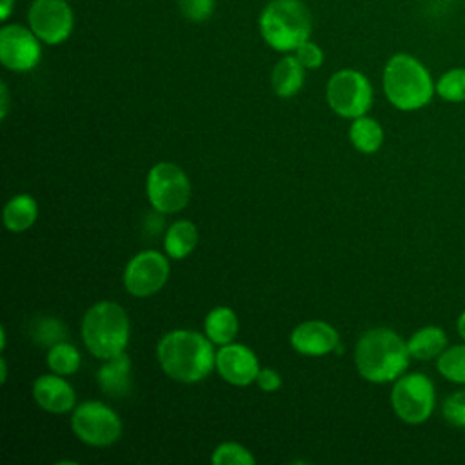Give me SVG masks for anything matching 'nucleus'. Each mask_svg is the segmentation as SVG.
<instances>
[{"instance_id":"obj_1","label":"nucleus","mask_w":465,"mask_h":465,"mask_svg":"<svg viewBox=\"0 0 465 465\" xmlns=\"http://www.w3.org/2000/svg\"><path fill=\"white\" fill-rule=\"evenodd\" d=\"M156 358L162 371L174 381L196 383L214 369L216 352L207 336L176 329L162 336L156 345Z\"/></svg>"},{"instance_id":"obj_2","label":"nucleus","mask_w":465,"mask_h":465,"mask_svg":"<svg viewBox=\"0 0 465 465\" xmlns=\"http://www.w3.org/2000/svg\"><path fill=\"white\" fill-rule=\"evenodd\" d=\"M411 354L407 341L387 327H374L361 334L354 349V363L360 376L372 383H387L398 380Z\"/></svg>"},{"instance_id":"obj_3","label":"nucleus","mask_w":465,"mask_h":465,"mask_svg":"<svg viewBox=\"0 0 465 465\" xmlns=\"http://www.w3.org/2000/svg\"><path fill=\"white\" fill-rule=\"evenodd\" d=\"M383 91L387 100L400 111L425 107L436 93L429 69L412 54H392L383 69Z\"/></svg>"},{"instance_id":"obj_4","label":"nucleus","mask_w":465,"mask_h":465,"mask_svg":"<svg viewBox=\"0 0 465 465\" xmlns=\"http://www.w3.org/2000/svg\"><path fill=\"white\" fill-rule=\"evenodd\" d=\"M258 27L263 42L280 53H291L309 40L312 16L302 0H271L260 13Z\"/></svg>"},{"instance_id":"obj_5","label":"nucleus","mask_w":465,"mask_h":465,"mask_svg":"<svg viewBox=\"0 0 465 465\" xmlns=\"http://www.w3.org/2000/svg\"><path fill=\"white\" fill-rule=\"evenodd\" d=\"M82 340L87 351L100 360L125 352L129 341L127 312L109 300L91 305L82 320Z\"/></svg>"},{"instance_id":"obj_6","label":"nucleus","mask_w":465,"mask_h":465,"mask_svg":"<svg viewBox=\"0 0 465 465\" xmlns=\"http://www.w3.org/2000/svg\"><path fill=\"white\" fill-rule=\"evenodd\" d=\"M391 405L401 421L409 425H420L427 421L434 411V383L421 372L401 374L398 380H394Z\"/></svg>"},{"instance_id":"obj_7","label":"nucleus","mask_w":465,"mask_h":465,"mask_svg":"<svg viewBox=\"0 0 465 465\" xmlns=\"http://www.w3.org/2000/svg\"><path fill=\"white\" fill-rule=\"evenodd\" d=\"M329 107L341 118L363 116L372 104V85L369 78L356 69L336 71L325 89Z\"/></svg>"},{"instance_id":"obj_8","label":"nucleus","mask_w":465,"mask_h":465,"mask_svg":"<svg viewBox=\"0 0 465 465\" xmlns=\"http://www.w3.org/2000/svg\"><path fill=\"white\" fill-rule=\"evenodd\" d=\"M74 436L91 447L113 445L122 436L120 416L102 401L91 400L74 407L71 416Z\"/></svg>"},{"instance_id":"obj_9","label":"nucleus","mask_w":465,"mask_h":465,"mask_svg":"<svg viewBox=\"0 0 465 465\" xmlns=\"http://www.w3.org/2000/svg\"><path fill=\"white\" fill-rule=\"evenodd\" d=\"M145 191L151 205L162 214L182 211L191 198L187 174L171 162H160L151 167Z\"/></svg>"},{"instance_id":"obj_10","label":"nucleus","mask_w":465,"mask_h":465,"mask_svg":"<svg viewBox=\"0 0 465 465\" xmlns=\"http://www.w3.org/2000/svg\"><path fill=\"white\" fill-rule=\"evenodd\" d=\"M27 25L47 45L65 42L74 27V15L65 0H33L27 11Z\"/></svg>"},{"instance_id":"obj_11","label":"nucleus","mask_w":465,"mask_h":465,"mask_svg":"<svg viewBox=\"0 0 465 465\" xmlns=\"http://www.w3.org/2000/svg\"><path fill=\"white\" fill-rule=\"evenodd\" d=\"M42 56V40L29 25L5 24L0 29V62L5 69L25 73L36 67Z\"/></svg>"},{"instance_id":"obj_12","label":"nucleus","mask_w":465,"mask_h":465,"mask_svg":"<svg viewBox=\"0 0 465 465\" xmlns=\"http://www.w3.org/2000/svg\"><path fill=\"white\" fill-rule=\"evenodd\" d=\"M169 278V262L158 251H142L129 260L124 271L125 291L136 298L156 294Z\"/></svg>"},{"instance_id":"obj_13","label":"nucleus","mask_w":465,"mask_h":465,"mask_svg":"<svg viewBox=\"0 0 465 465\" xmlns=\"http://www.w3.org/2000/svg\"><path fill=\"white\" fill-rule=\"evenodd\" d=\"M214 367L218 374L231 385L245 387L256 381L260 363L256 354L242 343H225L218 349Z\"/></svg>"},{"instance_id":"obj_14","label":"nucleus","mask_w":465,"mask_h":465,"mask_svg":"<svg viewBox=\"0 0 465 465\" xmlns=\"http://www.w3.org/2000/svg\"><path fill=\"white\" fill-rule=\"evenodd\" d=\"M291 345L300 354L323 356L340 347V336L327 322L307 320L291 332Z\"/></svg>"},{"instance_id":"obj_15","label":"nucleus","mask_w":465,"mask_h":465,"mask_svg":"<svg viewBox=\"0 0 465 465\" xmlns=\"http://www.w3.org/2000/svg\"><path fill=\"white\" fill-rule=\"evenodd\" d=\"M33 396L40 409L53 412V414H64L73 411L76 403L74 389L69 381L60 378V374H42L33 383Z\"/></svg>"},{"instance_id":"obj_16","label":"nucleus","mask_w":465,"mask_h":465,"mask_svg":"<svg viewBox=\"0 0 465 465\" xmlns=\"http://www.w3.org/2000/svg\"><path fill=\"white\" fill-rule=\"evenodd\" d=\"M98 387L107 396H125L131 389V360L125 352L104 360L96 372Z\"/></svg>"},{"instance_id":"obj_17","label":"nucleus","mask_w":465,"mask_h":465,"mask_svg":"<svg viewBox=\"0 0 465 465\" xmlns=\"http://www.w3.org/2000/svg\"><path fill=\"white\" fill-rule=\"evenodd\" d=\"M303 78H305V67L300 64V60L294 54H285L272 67L271 85L274 94L282 98H289L302 89Z\"/></svg>"},{"instance_id":"obj_18","label":"nucleus","mask_w":465,"mask_h":465,"mask_svg":"<svg viewBox=\"0 0 465 465\" xmlns=\"http://www.w3.org/2000/svg\"><path fill=\"white\" fill-rule=\"evenodd\" d=\"M407 349L411 358L416 360L438 358L447 349V334L436 325L421 327L407 340Z\"/></svg>"},{"instance_id":"obj_19","label":"nucleus","mask_w":465,"mask_h":465,"mask_svg":"<svg viewBox=\"0 0 465 465\" xmlns=\"http://www.w3.org/2000/svg\"><path fill=\"white\" fill-rule=\"evenodd\" d=\"M38 216L36 200L29 194H16L13 196L4 207V225L11 232H24L27 231Z\"/></svg>"},{"instance_id":"obj_20","label":"nucleus","mask_w":465,"mask_h":465,"mask_svg":"<svg viewBox=\"0 0 465 465\" xmlns=\"http://www.w3.org/2000/svg\"><path fill=\"white\" fill-rule=\"evenodd\" d=\"M203 331L205 336L216 345L231 343L238 332V318L229 307H214L203 320Z\"/></svg>"},{"instance_id":"obj_21","label":"nucleus","mask_w":465,"mask_h":465,"mask_svg":"<svg viewBox=\"0 0 465 465\" xmlns=\"http://www.w3.org/2000/svg\"><path fill=\"white\" fill-rule=\"evenodd\" d=\"M198 243V229L193 222L189 220H178L174 222L163 238V247L165 252L173 258V260H182L185 258L189 252H193V249Z\"/></svg>"},{"instance_id":"obj_22","label":"nucleus","mask_w":465,"mask_h":465,"mask_svg":"<svg viewBox=\"0 0 465 465\" xmlns=\"http://www.w3.org/2000/svg\"><path fill=\"white\" fill-rule=\"evenodd\" d=\"M349 138L358 151L371 154L381 147L383 129L374 118H369L363 114L358 118H352V124L349 129Z\"/></svg>"},{"instance_id":"obj_23","label":"nucleus","mask_w":465,"mask_h":465,"mask_svg":"<svg viewBox=\"0 0 465 465\" xmlns=\"http://www.w3.org/2000/svg\"><path fill=\"white\" fill-rule=\"evenodd\" d=\"M80 361L82 358L78 349L67 341H58L53 347H49L47 365L54 374H60V376L74 374L80 367Z\"/></svg>"},{"instance_id":"obj_24","label":"nucleus","mask_w":465,"mask_h":465,"mask_svg":"<svg viewBox=\"0 0 465 465\" xmlns=\"http://www.w3.org/2000/svg\"><path fill=\"white\" fill-rule=\"evenodd\" d=\"M438 372L454 383H465V343L447 347L436 358Z\"/></svg>"},{"instance_id":"obj_25","label":"nucleus","mask_w":465,"mask_h":465,"mask_svg":"<svg viewBox=\"0 0 465 465\" xmlns=\"http://www.w3.org/2000/svg\"><path fill=\"white\" fill-rule=\"evenodd\" d=\"M436 94L447 102H465V67L445 71L436 82Z\"/></svg>"},{"instance_id":"obj_26","label":"nucleus","mask_w":465,"mask_h":465,"mask_svg":"<svg viewBox=\"0 0 465 465\" xmlns=\"http://www.w3.org/2000/svg\"><path fill=\"white\" fill-rule=\"evenodd\" d=\"M214 465H254V456L236 441H223L220 443L211 456Z\"/></svg>"},{"instance_id":"obj_27","label":"nucleus","mask_w":465,"mask_h":465,"mask_svg":"<svg viewBox=\"0 0 465 465\" xmlns=\"http://www.w3.org/2000/svg\"><path fill=\"white\" fill-rule=\"evenodd\" d=\"M65 336H67V331L64 323L58 322L56 318H42L33 327V338L40 345L53 347L54 343L64 341Z\"/></svg>"},{"instance_id":"obj_28","label":"nucleus","mask_w":465,"mask_h":465,"mask_svg":"<svg viewBox=\"0 0 465 465\" xmlns=\"http://www.w3.org/2000/svg\"><path fill=\"white\" fill-rule=\"evenodd\" d=\"M441 412L449 425L465 429V389L450 392L443 401Z\"/></svg>"},{"instance_id":"obj_29","label":"nucleus","mask_w":465,"mask_h":465,"mask_svg":"<svg viewBox=\"0 0 465 465\" xmlns=\"http://www.w3.org/2000/svg\"><path fill=\"white\" fill-rule=\"evenodd\" d=\"M180 13L191 22H205L214 11V0H176Z\"/></svg>"},{"instance_id":"obj_30","label":"nucleus","mask_w":465,"mask_h":465,"mask_svg":"<svg viewBox=\"0 0 465 465\" xmlns=\"http://www.w3.org/2000/svg\"><path fill=\"white\" fill-rule=\"evenodd\" d=\"M294 56L305 69H318L323 64V51L318 44L305 40L294 49Z\"/></svg>"},{"instance_id":"obj_31","label":"nucleus","mask_w":465,"mask_h":465,"mask_svg":"<svg viewBox=\"0 0 465 465\" xmlns=\"http://www.w3.org/2000/svg\"><path fill=\"white\" fill-rule=\"evenodd\" d=\"M256 385L265 392H272L282 387V378L274 369L265 367V369H260V372L256 376Z\"/></svg>"},{"instance_id":"obj_32","label":"nucleus","mask_w":465,"mask_h":465,"mask_svg":"<svg viewBox=\"0 0 465 465\" xmlns=\"http://www.w3.org/2000/svg\"><path fill=\"white\" fill-rule=\"evenodd\" d=\"M7 111H9V91H7V85L2 82L0 85V118L2 120H5Z\"/></svg>"},{"instance_id":"obj_33","label":"nucleus","mask_w":465,"mask_h":465,"mask_svg":"<svg viewBox=\"0 0 465 465\" xmlns=\"http://www.w3.org/2000/svg\"><path fill=\"white\" fill-rule=\"evenodd\" d=\"M15 9V0H0V18L5 22Z\"/></svg>"},{"instance_id":"obj_34","label":"nucleus","mask_w":465,"mask_h":465,"mask_svg":"<svg viewBox=\"0 0 465 465\" xmlns=\"http://www.w3.org/2000/svg\"><path fill=\"white\" fill-rule=\"evenodd\" d=\"M456 329H458V334L461 336V340L465 341V311L460 314L458 323H456Z\"/></svg>"},{"instance_id":"obj_35","label":"nucleus","mask_w":465,"mask_h":465,"mask_svg":"<svg viewBox=\"0 0 465 465\" xmlns=\"http://www.w3.org/2000/svg\"><path fill=\"white\" fill-rule=\"evenodd\" d=\"M0 371H2L0 381L5 383V380H7V363H5V358H0Z\"/></svg>"}]
</instances>
